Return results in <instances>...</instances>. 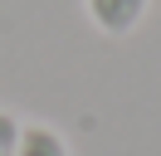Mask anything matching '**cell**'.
<instances>
[{
    "label": "cell",
    "mask_w": 161,
    "mask_h": 156,
    "mask_svg": "<svg viewBox=\"0 0 161 156\" xmlns=\"http://www.w3.org/2000/svg\"><path fill=\"white\" fill-rule=\"evenodd\" d=\"M88 15L98 29H108V34H127V29H137V20L147 15V0H88Z\"/></svg>",
    "instance_id": "obj_1"
},
{
    "label": "cell",
    "mask_w": 161,
    "mask_h": 156,
    "mask_svg": "<svg viewBox=\"0 0 161 156\" xmlns=\"http://www.w3.org/2000/svg\"><path fill=\"white\" fill-rule=\"evenodd\" d=\"M15 156H69V146L49 127H20V151Z\"/></svg>",
    "instance_id": "obj_2"
},
{
    "label": "cell",
    "mask_w": 161,
    "mask_h": 156,
    "mask_svg": "<svg viewBox=\"0 0 161 156\" xmlns=\"http://www.w3.org/2000/svg\"><path fill=\"white\" fill-rule=\"evenodd\" d=\"M15 151H20V122L0 112V156H15Z\"/></svg>",
    "instance_id": "obj_3"
}]
</instances>
